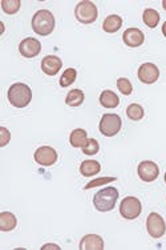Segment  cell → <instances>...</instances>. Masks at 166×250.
Masks as SVG:
<instances>
[{"mask_svg":"<svg viewBox=\"0 0 166 250\" xmlns=\"http://www.w3.org/2000/svg\"><path fill=\"white\" fill-rule=\"evenodd\" d=\"M56 26L55 16L51 11L40 10L32 17V30L40 36L51 35Z\"/></svg>","mask_w":166,"mask_h":250,"instance_id":"cell-1","label":"cell"},{"mask_svg":"<svg viewBox=\"0 0 166 250\" xmlns=\"http://www.w3.org/2000/svg\"><path fill=\"white\" fill-rule=\"evenodd\" d=\"M117 200H119V190L113 187H108L94 194L93 205L99 212H110L116 206Z\"/></svg>","mask_w":166,"mask_h":250,"instance_id":"cell-2","label":"cell"},{"mask_svg":"<svg viewBox=\"0 0 166 250\" xmlns=\"http://www.w3.org/2000/svg\"><path fill=\"white\" fill-rule=\"evenodd\" d=\"M8 100L16 108H26L32 100L31 88L24 83L12 84L8 89Z\"/></svg>","mask_w":166,"mask_h":250,"instance_id":"cell-3","label":"cell"},{"mask_svg":"<svg viewBox=\"0 0 166 250\" xmlns=\"http://www.w3.org/2000/svg\"><path fill=\"white\" fill-rule=\"evenodd\" d=\"M75 15H76V19L80 23H83V24H91V23L96 21L97 16H99V11H97V7L92 1L84 0V1H80L76 5Z\"/></svg>","mask_w":166,"mask_h":250,"instance_id":"cell-4","label":"cell"},{"mask_svg":"<svg viewBox=\"0 0 166 250\" xmlns=\"http://www.w3.org/2000/svg\"><path fill=\"white\" fill-rule=\"evenodd\" d=\"M121 125H122V121H121V117L119 115L106 113L100 120L99 129L106 137H112V136L117 135L121 130Z\"/></svg>","mask_w":166,"mask_h":250,"instance_id":"cell-5","label":"cell"},{"mask_svg":"<svg viewBox=\"0 0 166 250\" xmlns=\"http://www.w3.org/2000/svg\"><path fill=\"white\" fill-rule=\"evenodd\" d=\"M141 212H142V205H141V201L137 197L128 196L120 203V214L125 219H137L141 214Z\"/></svg>","mask_w":166,"mask_h":250,"instance_id":"cell-6","label":"cell"},{"mask_svg":"<svg viewBox=\"0 0 166 250\" xmlns=\"http://www.w3.org/2000/svg\"><path fill=\"white\" fill-rule=\"evenodd\" d=\"M146 229L153 238H161L166 233L165 221L158 213H151L146 219Z\"/></svg>","mask_w":166,"mask_h":250,"instance_id":"cell-7","label":"cell"},{"mask_svg":"<svg viewBox=\"0 0 166 250\" xmlns=\"http://www.w3.org/2000/svg\"><path fill=\"white\" fill-rule=\"evenodd\" d=\"M35 161L43 167H51L57 161V152L52 146H40L35 152Z\"/></svg>","mask_w":166,"mask_h":250,"instance_id":"cell-8","label":"cell"},{"mask_svg":"<svg viewBox=\"0 0 166 250\" xmlns=\"http://www.w3.org/2000/svg\"><path fill=\"white\" fill-rule=\"evenodd\" d=\"M138 78L144 84L156 83L160 78V69L153 62H145L138 68Z\"/></svg>","mask_w":166,"mask_h":250,"instance_id":"cell-9","label":"cell"},{"mask_svg":"<svg viewBox=\"0 0 166 250\" xmlns=\"http://www.w3.org/2000/svg\"><path fill=\"white\" fill-rule=\"evenodd\" d=\"M138 176L142 181L145 183H153L154 180H157L158 174H160V168L156 162L153 161H142L138 165Z\"/></svg>","mask_w":166,"mask_h":250,"instance_id":"cell-10","label":"cell"},{"mask_svg":"<svg viewBox=\"0 0 166 250\" xmlns=\"http://www.w3.org/2000/svg\"><path fill=\"white\" fill-rule=\"evenodd\" d=\"M42 51V44L35 37H27L19 44V52L27 59L36 58Z\"/></svg>","mask_w":166,"mask_h":250,"instance_id":"cell-11","label":"cell"},{"mask_svg":"<svg viewBox=\"0 0 166 250\" xmlns=\"http://www.w3.org/2000/svg\"><path fill=\"white\" fill-rule=\"evenodd\" d=\"M122 40L124 43L130 48H137L144 44L145 40V35L144 32L138 30V28H129L124 32L122 35Z\"/></svg>","mask_w":166,"mask_h":250,"instance_id":"cell-12","label":"cell"},{"mask_svg":"<svg viewBox=\"0 0 166 250\" xmlns=\"http://www.w3.org/2000/svg\"><path fill=\"white\" fill-rule=\"evenodd\" d=\"M62 67L61 59L57 58L55 55H48L42 60L43 72L48 76H55Z\"/></svg>","mask_w":166,"mask_h":250,"instance_id":"cell-13","label":"cell"},{"mask_svg":"<svg viewBox=\"0 0 166 250\" xmlns=\"http://www.w3.org/2000/svg\"><path fill=\"white\" fill-rule=\"evenodd\" d=\"M81 250H103L104 249V240L97 234L84 235L80 241Z\"/></svg>","mask_w":166,"mask_h":250,"instance_id":"cell-14","label":"cell"},{"mask_svg":"<svg viewBox=\"0 0 166 250\" xmlns=\"http://www.w3.org/2000/svg\"><path fill=\"white\" fill-rule=\"evenodd\" d=\"M101 171V165H100L99 161L96 160H85V161L81 162L80 165V173L83 174L84 177H92V176H96L97 173H100Z\"/></svg>","mask_w":166,"mask_h":250,"instance_id":"cell-15","label":"cell"},{"mask_svg":"<svg viewBox=\"0 0 166 250\" xmlns=\"http://www.w3.org/2000/svg\"><path fill=\"white\" fill-rule=\"evenodd\" d=\"M17 225L15 214L11 212H1L0 213V230L1 232H11L14 230Z\"/></svg>","mask_w":166,"mask_h":250,"instance_id":"cell-16","label":"cell"},{"mask_svg":"<svg viewBox=\"0 0 166 250\" xmlns=\"http://www.w3.org/2000/svg\"><path fill=\"white\" fill-rule=\"evenodd\" d=\"M100 104L105 108H116L120 104V99L113 91L105 89L103 94H100Z\"/></svg>","mask_w":166,"mask_h":250,"instance_id":"cell-17","label":"cell"},{"mask_svg":"<svg viewBox=\"0 0 166 250\" xmlns=\"http://www.w3.org/2000/svg\"><path fill=\"white\" fill-rule=\"evenodd\" d=\"M87 130L81 129V128H77V129L72 130V133L69 136V142L73 148H83L87 141H88V137H87Z\"/></svg>","mask_w":166,"mask_h":250,"instance_id":"cell-18","label":"cell"},{"mask_svg":"<svg viewBox=\"0 0 166 250\" xmlns=\"http://www.w3.org/2000/svg\"><path fill=\"white\" fill-rule=\"evenodd\" d=\"M122 26V19L119 15H109L103 23V30L108 33L117 32Z\"/></svg>","mask_w":166,"mask_h":250,"instance_id":"cell-19","label":"cell"},{"mask_svg":"<svg viewBox=\"0 0 166 250\" xmlns=\"http://www.w3.org/2000/svg\"><path fill=\"white\" fill-rule=\"evenodd\" d=\"M84 92L81 89H72L69 91L65 97V104L69 105V107H80V105L84 103Z\"/></svg>","mask_w":166,"mask_h":250,"instance_id":"cell-20","label":"cell"},{"mask_svg":"<svg viewBox=\"0 0 166 250\" xmlns=\"http://www.w3.org/2000/svg\"><path fill=\"white\" fill-rule=\"evenodd\" d=\"M142 20L149 28H156L160 23V14L153 8H146L142 14Z\"/></svg>","mask_w":166,"mask_h":250,"instance_id":"cell-21","label":"cell"},{"mask_svg":"<svg viewBox=\"0 0 166 250\" xmlns=\"http://www.w3.org/2000/svg\"><path fill=\"white\" fill-rule=\"evenodd\" d=\"M76 78H77V71L75 68H68V69L64 71L61 78H60V85H61L62 88H67L71 84L75 83Z\"/></svg>","mask_w":166,"mask_h":250,"instance_id":"cell-22","label":"cell"},{"mask_svg":"<svg viewBox=\"0 0 166 250\" xmlns=\"http://www.w3.org/2000/svg\"><path fill=\"white\" fill-rule=\"evenodd\" d=\"M144 115H145V112H144V108L140 104H130L126 108V116L129 117L130 120L138 121L144 117Z\"/></svg>","mask_w":166,"mask_h":250,"instance_id":"cell-23","label":"cell"},{"mask_svg":"<svg viewBox=\"0 0 166 250\" xmlns=\"http://www.w3.org/2000/svg\"><path fill=\"white\" fill-rule=\"evenodd\" d=\"M20 5V0H1V8L8 15H14L16 12H19Z\"/></svg>","mask_w":166,"mask_h":250,"instance_id":"cell-24","label":"cell"},{"mask_svg":"<svg viewBox=\"0 0 166 250\" xmlns=\"http://www.w3.org/2000/svg\"><path fill=\"white\" fill-rule=\"evenodd\" d=\"M81 149H83L84 155H87V156H94V155L99 153L100 151L99 141L94 140V139H88L87 144H85Z\"/></svg>","mask_w":166,"mask_h":250,"instance_id":"cell-25","label":"cell"},{"mask_svg":"<svg viewBox=\"0 0 166 250\" xmlns=\"http://www.w3.org/2000/svg\"><path fill=\"white\" fill-rule=\"evenodd\" d=\"M117 88L122 94L125 96H129L133 91V87H132V83L126 78H120L117 80Z\"/></svg>","mask_w":166,"mask_h":250,"instance_id":"cell-26","label":"cell"},{"mask_svg":"<svg viewBox=\"0 0 166 250\" xmlns=\"http://www.w3.org/2000/svg\"><path fill=\"white\" fill-rule=\"evenodd\" d=\"M116 181V177H101V178H94L92 180L91 183L87 184L84 189H92V188H97V187H101V185H105V184H109V183H113Z\"/></svg>","mask_w":166,"mask_h":250,"instance_id":"cell-27","label":"cell"},{"mask_svg":"<svg viewBox=\"0 0 166 250\" xmlns=\"http://www.w3.org/2000/svg\"><path fill=\"white\" fill-rule=\"evenodd\" d=\"M11 140V133L10 130L4 128V126H1L0 128V145L1 146H5Z\"/></svg>","mask_w":166,"mask_h":250,"instance_id":"cell-28","label":"cell"},{"mask_svg":"<svg viewBox=\"0 0 166 250\" xmlns=\"http://www.w3.org/2000/svg\"><path fill=\"white\" fill-rule=\"evenodd\" d=\"M48 248H53V249H59V246H56V245H45V246H43V249H48Z\"/></svg>","mask_w":166,"mask_h":250,"instance_id":"cell-29","label":"cell"},{"mask_svg":"<svg viewBox=\"0 0 166 250\" xmlns=\"http://www.w3.org/2000/svg\"><path fill=\"white\" fill-rule=\"evenodd\" d=\"M162 33H164V36L166 37V21L162 24Z\"/></svg>","mask_w":166,"mask_h":250,"instance_id":"cell-30","label":"cell"},{"mask_svg":"<svg viewBox=\"0 0 166 250\" xmlns=\"http://www.w3.org/2000/svg\"><path fill=\"white\" fill-rule=\"evenodd\" d=\"M162 7H164V8H165V11H166V0H164V1H162Z\"/></svg>","mask_w":166,"mask_h":250,"instance_id":"cell-31","label":"cell"},{"mask_svg":"<svg viewBox=\"0 0 166 250\" xmlns=\"http://www.w3.org/2000/svg\"><path fill=\"white\" fill-rule=\"evenodd\" d=\"M165 183H166V173H165Z\"/></svg>","mask_w":166,"mask_h":250,"instance_id":"cell-32","label":"cell"}]
</instances>
